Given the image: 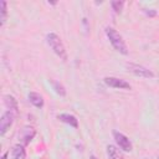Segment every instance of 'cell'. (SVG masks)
<instances>
[{
	"label": "cell",
	"mask_w": 159,
	"mask_h": 159,
	"mask_svg": "<svg viewBox=\"0 0 159 159\" xmlns=\"http://www.w3.org/2000/svg\"><path fill=\"white\" fill-rule=\"evenodd\" d=\"M106 35L111 42V45L113 46V48L116 51H118L119 53L122 55H127L128 53V48H127V45L123 40V37L119 35V32L113 29V27H106Z\"/></svg>",
	"instance_id": "obj_1"
},
{
	"label": "cell",
	"mask_w": 159,
	"mask_h": 159,
	"mask_svg": "<svg viewBox=\"0 0 159 159\" xmlns=\"http://www.w3.org/2000/svg\"><path fill=\"white\" fill-rule=\"evenodd\" d=\"M46 40H47V43L48 46L52 48V51L62 60V61H66L67 60V52H66V48H65V45L61 40V37L53 32H50L47 36H46Z\"/></svg>",
	"instance_id": "obj_2"
},
{
	"label": "cell",
	"mask_w": 159,
	"mask_h": 159,
	"mask_svg": "<svg viewBox=\"0 0 159 159\" xmlns=\"http://www.w3.org/2000/svg\"><path fill=\"white\" fill-rule=\"evenodd\" d=\"M127 68L133 75L139 76V77H143V78H153L154 77V73L150 70H148L144 66L137 65V63H127Z\"/></svg>",
	"instance_id": "obj_3"
},
{
	"label": "cell",
	"mask_w": 159,
	"mask_h": 159,
	"mask_svg": "<svg viewBox=\"0 0 159 159\" xmlns=\"http://www.w3.org/2000/svg\"><path fill=\"white\" fill-rule=\"evenodd\" d=\"M14 118H15V112L12 111H6L2 113L0 118V134L1 135H4L10 129V127L14 123Z\"/></svg>",
	"instance_id": "obj_4"
},
{
	"label": "cell",
	"mask_w": 159,
	"mask_h": 159,
	"mask_svg": "<svg viewBox=\"0 0 159 159\" xmlns=\"http://www.w3.org/2000/svg\"><path fill=\"white\" fill-rule=\"evenodd\" d=\"M104 83L109 87H113V88H119V89H130V84L122 80V78H117V77H104L103 78Z\"/></svg>",
	"instance_id": "obj_5"
},
{
	"label": "cell",
	"mask_w": 159,
	"mask_h": 159,
	"mask_svg": "<svg viewBox=\"0 0 159 159\" xmlns=\"http://www.w3.org/2000/svg\"><path fill=\"white\" fill-rule=\"evenodd\" d=\"M113 137L116 139V143L119 145V148L124 152H130L132 150V143L127 135L119 132H113Z\"/></svg>",
	"instance_id": "obj_6"
},
{
	"label": "cell",
	"mask_w": 159,
	"mask_h": 159,
	"mask_svg": "<svg viewBox=\"0 0 159 159\" xmlns=\"http://www.w3.org/2000/svg\"><path fill=\"white\" fill-rule=\"evenodd\" d=\"M57 118H58L61 122L67 123V124H70V125L73 127V128H78V120H77V118H76L75 116H72V114H68V113H61V114H58Z\"/></svg>",
	"instance_id": "obj_7"
},
{
	"label": "cell",
	"mask_w": 159,
	"mask_h": 159,
	"mask_svg": "<svg viewBox=\"0 0 159 159\" xmlns=\"http://www.w3.org/2000/svg\"><path fill=\"white\" fill-rule=\"evenodd\" d=\"M29 101L36 107V108H42L43 107V98L41 94L36 92H30L29 93Z\"/></svg>",
	"instance_id": "obj_8"
},
{
	"label": "cell",
	"mask_w": 159,
	"mask_h": 159,
	"mask_svg": "<svg viewBox=\"0 0 159 159\" xmlns=\"http://www.w3.org/2000/svg\"><path fill=\"white\" fill-rule=\"evenodd\" d=\"M26 158V150L24 145L16 144L12 148V159H25Z\"/></svg>",
	"instance_id": "obj_9"
},
{
	"label": "cell",
	"mask_w": 159,
	"mask_h": 159,
	"mask_svg": "<svg viewBox=\"0 0 159 159\" xmlns=\"http://www.w3.org/2000/svg\"><path fill=\"white\" fill-rule=\"evenodd\" d=\"M107 155L109 159H124L122 153L119 152V149H117L114 145L108 144L107 145Z\"/></svg>",
	"instance_id": "obj_10"
},
{
	"label": "cell",
	"mask_w": 159,
	"mask_h": 159,
	"mask_svg": "<svg viewBox=\"0 0 159 159\" xmlns=\"http://www.w3.org/2000/svg\"><path fill=\"white\" fill-rule=\"evenodd\" d=\"M35 135V130H34V128H24L22 129V133L20 134V138L24 140V144H27V143H30V140L32 139V137Z\"/></svg>",
	"instance_id": "obj_11"
},
{
	"label": "cell",
	"mask_w": 159,
	"mask_h": 159,
	"mask_svg": "<svg viewBox=\"0 0 159 159\" xmlns=\"http://www.w3.org/2000/svg\"><path fill=\"white\" fill-rule=\"evenodd\" d=\"M4 98H5V104L10 108V111L16 113L17 112V102H16V99L10 94H6Z\"/></svg>",
	"instance_id": "obj_12"
},
{
	"label": "cell",
	"mask_w": 159,
	"mask_h": 159,
	"mask_svg": "<svg viewBox=\"0 0 159 159\" xmlns=\"http://www.w3.org/2000/svg\"><path fill=\"white\" fill-rule=\"evenodd\" d=\"M0 12H1V16H0V25L2 26L7 19V7H6V2L5 1H0Z\"/></svg>",
	"instance_id": "obj_13"
},
{
	"label": "cell",
	"mask_w": 159,
	"mask_h": 159,
	"mask_svg": "<svg viewBox=\"0 0 159 159\" xmlns=\"http://www.w3.org/2000/svg\"><path fill=\"white\" fill-rule=\"evenodd\" d=\"M51 84H52V88L55 89V92L60 96H66V89L65 87L60 83V82H56V81H51Z\"/></svg>",
	"instance_id": "obj_14"
},
{
	"label": "cell",
	"mask_w": 159,
	"mask_h": 159,
	"mask_svg": "<svg viewBox=\"0 0 159 159\" xmlns=\"http://www.w3.org/2000/svg\"><path fill=\"white\" fill-rule=\"evenodd\" d=\"M111 5H112V7H113V10H114L116 12H120V10H122L124 2H123V1H112Z\"/></svg>",
	"instance_id": "obj_15"
},
{
	"label": "cell",
	"mask_w": 159,
	"mask_h": 159,
	"mask_svg": "<svg viewBox=\"0 0 159 159\" xmlns=\"http://www.w3.org/2000/svg\"><path fill=\"white\" fill-rule=\"evenodd\" d=\"M145 14H147V15H149V16H154L157 12H155L154 10H145Z\"/></svg>",
	"instance_id": "obj_16"
},
{
	"label": "cell",
	"mask_w": 159,
	"mask_h": 159,
	"mask_svg": "<svg viewBox=\"0 0 159 159\" xmlns=\"http://www.w3.org/2000/svg\"><path fill=\"white\" fill-rule=\"evenodd\" d=\"M6 157H7V152H6V153L2 155V159H6Z\"/></svg>",
	"instance_id": "obj_17"
},
{
	"label": "cell",
	"mask_w": 159,
	"mask_h": 159,
	"mask_svg": "<svg viewBox=\"0 0 159 159\" xmlns=\"http://www.w3.org/2000/svg\"><path fill=\"white\" fill-rule=\"evenodd\" d=\"M89 159H97V158H96L94 155H91V157H89Z\"/></svg>",
	"instance_id": "obj_18"
}]
</instances>
